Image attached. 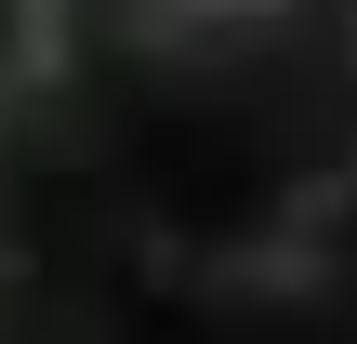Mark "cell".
Wrapping results in <instances>:
<instances>
[{"instance_id": "1", "label": "cell", "mask_w": 357, "mask_h": 344, "mask_svg": "<svg viewBox=\"0 0 357 344\" xmlns=\"http://www.w3.org/2000/svg\"><path fill=\"white\" fill-rule=\"evenodd\" d=\"M331 13H357V0H331Z\"/></svg>"}]
</instances>
